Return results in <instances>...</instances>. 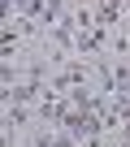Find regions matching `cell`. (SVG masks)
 Instances as JSON below:
<instances>
[{"mask_svg": "<svg viewBox=\"0 0 130 147\" xmlns=\"http://www.w3.org/2000/svg\"><path fill=\"white\" fill-rule=\"evenodd\" d=\"M30 121H39L30 104H5V130H26Z\"/></svg>", "mask_w": 130, "mask_h": 147, "instance_id": "obj_1", "label": "cell"}]
</instances>
